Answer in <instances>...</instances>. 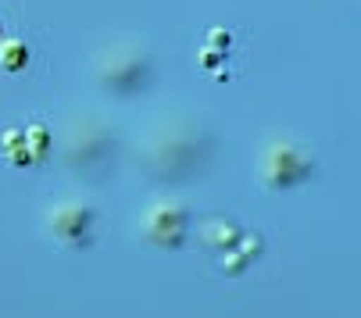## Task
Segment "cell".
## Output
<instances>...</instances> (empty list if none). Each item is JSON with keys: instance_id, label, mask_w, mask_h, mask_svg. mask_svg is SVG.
<instances>
[{"instance_id": "obj_1", "label": "cell", "mask_w": 361, "mask_h": 318, "mask_svg": "<svg viewBox=\"0 0 361 318\" xmlns=\"http://www.w3.org/2000/svg\"><path fill=\"white\" fill-rule=\"evenodd\" d=\"M0 61H4V68H22L25 47L22 43H4V47H0Z\"/></svg>"}]
</instances>
